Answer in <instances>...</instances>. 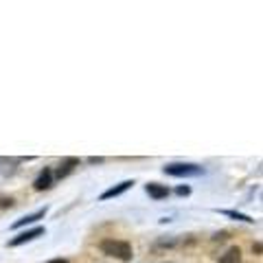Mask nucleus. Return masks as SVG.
<instances>
[{
	"label": "nucleus",
	"mask_w": 263,
	"mask_h": 263,
	"mask_svg": "<svg viewBox=\"0 0 263 263\" xmlns=\"http://www.w3.org/2000/svg\"><path fill=\"white\" fill-rule=\"evenodd\" d=\"M101 250L110 257L119 259V261H129L132 259V246L127 241H119V239H105L101 243Z\"/></svg>",
	"instance_id": "1"
},
{
	"label": "nucleus",
	"mask_w": 263,
	"mask_h": 263,
	"mask_svg": "<svg viewBox=\"0 0 263 263\" xmlns=\"http://www.w3.org/2000/svg\"><path fill=\"white\" fill-rule=\"evenodd\" d=\"M164 174L176 176V178H191V176H200L202 167H197V164H167Z\"/></svg>",
	"instance_id": "2"
},
{
	"label": "nucleus",
	"mask_w": 263,
	"mask_h": 263,
	"mask_svg": "<svg viewBox=\"0 0 263 263\" xmlns=\"http://www.w3.org/2000/svg\"><path fill=\"white\" fill-rule=\"evenodd\" d=\"M51 184H53V171H51V169H44L42 174H40V176L35 178V182H33V186H35L37 191L51 189Z\"/></svg>",
	"instance_id": "3"
},
{
	"label": "nucleus",
	"mask_w": 263,
	"mask_h": 263,
	"mask_svg": "<svg viewBox=\"0 0 263 263\" xmlns=\"http://www.w3.org/2000/svg\"><path fill=\"white\" fill-rule=\"evenodd\" d=\"M44 233V228H33V230H27V233H22V235H18L15 239H11V246H20V243H24V241H31V239H35V237H40Z\"/></svg>",
	"instance_id": "4"
},
{
	"label": "nucleus",
	"mask_w": 263,
	"mask_h": 263,
	"mask_svg": "<svg viewBox=\"0 0 263 263\" xmlns=\"http://www.w3.org/2000/svg\"><path fill=\"white\" fill-rule=\"evenodd\" d=\"M132 184H134V182H132V180H125V182H121L119 186H112V189H108V191H105V193L101 195V200H110V197H117V195H121V193H125Z\"/></svg>",
	"instance_id": "5"
},
{
	"label": "nucleus",
	"mask_w": 263,
	"mask_h": 263,
	"mask_svg": "<svg viewBox=\"0 0 263 263\" xmlns=\"http://www.w3.org/2000/svg\"><path fill=\"white\" fill-rule=\"evenodd\" d=\"M77 164H79V160H77V158H66V160H62L60 169H57V178H66L72 169L77 167Z\"/></svg>",
	"instance_id": "6"
},
{
	"label": "nucleus",
	"mask_w": 263,
	"mask_h": 263,
	"mask_svg": "<svg viewBox=\"0 0 263 263\" xmlns=\"http://www.w3.org/2000/svg\"><path fill=\"white\" fill-rule=\"evenodd\" d=\"M219 263H241V250L239 248H228L221 254Z\"/></svg>",
	"instance_id": "7"
},
{
	"label": "nucleus",
	"mask_w": 263,
	"mask_h": 263,
	"mask_svg": "<svg viewBox=\"0 0 263 263\" xmlns=\"http://www.w3.org/2000/svg\"><path fill=\"white\" fill-rule=\"evenodd\" d=\"M147 193H149L154 200H162V197L169 195V189L162 184H147Z\"/></svg>",
	"instance_id": "8"
},
{
	"label": "nucleus",
	"mask_w": 263,
	"mask_h": 263,
	"mask_svg": "<svg viewBox=\"0 0 263 263\" xmlns=\"http://www.w3.org/2000/svg\"><path fill=\"white\" fill-rule=\"evenodd\" d=\"M44 213H46V209H42V211H37V213H33V215H29V217H22V219H18L13 224V228H20V226H24V224H33V221H37L40 217H44Z\"/></svg>",
	"instance_id": "9"
},
{
	"label": "nucleus",
	"mask_w": 263,
	"mask_h": 263,
	"mask_svg": "<svg viewBox=\"0 0 263 263\" xmlns=\"http://www.w3.org/2000/svg\"><path fill=\"white\" fill-rule=\"evenodd\" d=\"M189 193H191V189L189 186H180L178 189V195H189Z\"/></svg>",
	"instance_id": "10"
},
{
	"label": "nucleus",
	"mask_w": 263,
	"mask_h": 263,
	"mask_svg": "<svg viewBox=\"0 0 263 263\" xmlns=\"http://www.w3.org/2000/svg\"><path fill=\"white\" fill-rule=\"evenodd\" d=\"M48 263H68L66 259H53V261H48Z\"/></svg>",
	"instance_id": "11"
}]
</instances>
